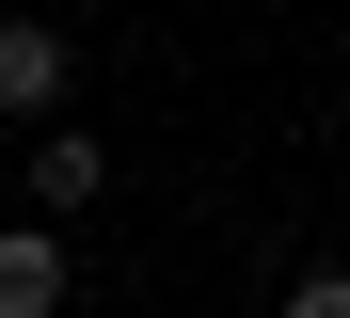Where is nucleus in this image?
<instances>
[{
	"mask_svg": "<svg viewBox=\"0 0 350 318\" xmlns=\"http://www.w3.org/2000/svg\"><path fill=\"white\" fill-rule=\"evenodd\" d=\"M0 318H64V239H0Z\"/></svg>",
	"mask_w": 350,
	"mask_h": 318,
	"instance_id": "7ed1b4c3",
	"label": "nucleus"
},
{
	"mask_svg": "<svg viewBox=\"0 0 350 318\" xmlns=\"http://www.w3.org/2000/svg\"><path fill=\"white\" fill-rule=\"evenodd\" d=\"M96 191H111V144H96V127H48V144H32V207H48V223H80Z\"/></svg>",
	"mask_w": 350,
	"mask_h": 318,
	"instance_id": "f03ea898",
	"label": "nucleus"
},
{
	"mask_svg": "<svg viewBox=\"0 0 350 318\" xmlns=\"http://www.w3.org/2000/svg\"><path fill=\"white\" fill-rule=\"evenodd\" d=\"M271 318H350V271H303V287H286Z\"/></svg>",
	"mask_w": 350,
	"mask_h": 318,
	"instance_id": "20e7f679",
	"label": "nucleus"
},
{
	"mask_svg": "<svg viewBox=\"0 0 350 318\" xmlns=\"http://www.w3.org/2000/svg\"><path fill=\"white\" fill-rule=\"evenodd\" d=\"M64 80H80L64 32H48V16H0V111H64Z\"/></svg>",
	"mask_w": 350,
	"mask_h": 318,
	"instance_id": "f257e3e1",
	"label": "nucleus"
}]
</instances>
